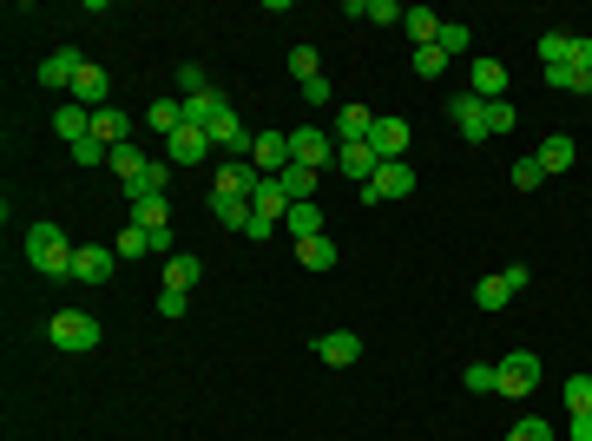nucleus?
<instances>
[{
  "label": "nucleus",
  "instance_id": "nucleus-1",
  "mask_svg": "<svg viewBox=\"0 0 592 441\" xmlns=\"http://www.w3.org/2000/svg\"><path fill=\"white\" fill-rule=\"evenodd\" d=\"M73 257H79V244H66L60 224H33L27 231V264L40 277H73Z\"/></svg>",
  "mask_w": 592,
  "mask_h": 441
},
{
  "label": "nucleus",
  "instance_id": "nucleus-2",
  "mask_svg": "<svg viewBox=\"0 0 592 441\" xmlns=\"http://www.w3.org/2000/svg\"><path fill=\"white\" fill-rule=\"evenodd\" d=\"M47 336H53V349H66V356H86V349L99 343V316H86V310H60L47 323Z\"/></svg>",
  "mask_w": 592,
  "mask_h": 441
},
{
  "label": "nucleus",
  "instance_id": "nucleus-3",
  "mask_svg": "<svg viewBox=\"0 0 592 441\" xmlns=\"http://www.w3.org/2000/svg\"><path fill=\"white\" fill-rule=\"evenodd\" d=\"M408 191H415V165L395 158V165H382V172L362 185V205H389V198H408Z\"/></svg>",
  "mask_w": 592,
  "mask_h": 441
},
{
  "label": "nucleus",
  "instance_id": "nucleus-4",
  "mask_svg": "<svg viewBox=\"0 0 592 441\" xmlns=\"http://www.w3.org/2000/svg\"><path fill=\"white\" fill-rule=\"evenodd\" d=\"M500 395H533L540 389V356L533 349H514V356H500Z\"/></svg>",
  "mask_w": 592,
  "mask_h": 441
},
{
  "label": "nucleus",
  "instance_id": "nucleus-5",
  "mask_svg": "<svg viewBox=\"0 0 592 441\" xmlns=\"http://www.w3.org/2000/svg\"><path fill=\"white\" fill-rule=\"evenodd\" d=\"M79 73H86V53H79V47H60V53H47V60H40V73H33V79H40V86H53V93H73Z\"/></svg>",
  "mask_w": 592,
  "mask_h": 441
},
{
  "label": "nucleus",
  "instance_id": "nucleus-6",
  "mask_svg": "<svg viewBox=\"0 0 592 441\" xmlns=\"http://www.w3.org/2000/svg\"><path fill=\"white\" fill-rule=\"evenodd\" d=\"M329 152H336V139H329L323 126H296V132H290V165H310V172H323Z\"/></svg>",
  "mask_w": 592,
  "mask_h": 441
},
{
  "label": "nucleus",
  "instance_id": "nucleus-7",
  "mask_svg": "<svg viewBox=\"0 0 592 441\" xmlns=\"http://www.w3.org/2000/svg\"><path fill=\"white\" fill-rule=\"evenodd\" d=\"M250 165H257V172L264 178H277V172H290V132H257V139H250Z\"/></svg>",
  "mask_w": 592,
  "mask_h": 441
},
{
  "label": "nucleus",
  "instance_id": "nucleus-8",
  "mask_svg": "<svg viewBox=\"0 0 592 441\" xmlns=\"http://www.w3.org/2000/svg\"><path fill=\"white\" fill-rule=\"evenodd\" d=\"M408 119H375V132H369V152L382 158V165H395V158H408Z\"/></svg>",
  "mask_w": 592,
  "mask_h": 441
},
{
  "label": "nucleus",
  "instance_id": "nucleus-9",
  "mask_svg": "<svg viewBox=\"0 0 592 441\" xmlns=\"http://www.w3.org/2000/svg\"><path fill=\"white\" fill-rule=\"evenodd\" d=\"M448 119L461 126V139H468V145H487V106L474 93H454L448 99Z\"/></svg>",
  "mask_w": 592,
  "mask_h": 441
},
{
  "label": "nucleus",
  "instance_id": "nucleus-10",
  "mask_svg": "<svg viewBox=\"0 0 592 441\" xmlns=\"http://www.w3.org/2000/svg\"><path fill=\"white\" fill-rule=\"evenodd\" d=\"M468 93L481 99V106L507 99V66H500V60H474V66H468Z\"/></svg>",
  "mask_w": 592,
  "mask_h": 441
},
{
  "label": "nucleus",
  "instance_id": "nucleus-11",
  "mask_svg": "<svg viewBox=\"0 0 592 441\" xmlns=\"http://www.w3.org/2000/svg\"><path fill=\"white\" fill-rule=\"evenodd\" d=\"M316 363H329V369H349V363H362V336H349V330H329V336H316Z\"/></svg>",
  "mask_w": 592,
  "mask_h": 441
},
{
  "label": "nucleus",
  "instance_id": "nucleus-12",
  "mask_svg": "<svg viewBox=\"0 0 592 441\" xmlns=\"http://www.w3.org/2000/svg\"><path fill=\"white\" fill-rule=\"evenodd\" d=\"M257 178H264V172H257L250 158H224V165H218V185H211V191H224V198H250V191H257Z\"/></svg>",
  "mask_w": 592,
  "mask_h": 441
},
{
  "label": "nucleus",
  "instance_id": "nucleus-13",
  "mask_svg": "<svg viewBox=\"0 0 592 441\" xmlns=\"http://www.w3.org/2000/svg\"><path fill=\"white\" fill-rule=\"evenodd\" d=\"M375 132V112L369 106H336V126H329V139L336 145H362Z\"/></svg>",
  "mask_w": 592,
  "mask_h": 441
},
{
  "label": "nucleus",
  "instance_id": "nucleus-14",
  "mask_svg": "<svg viewBox=\"0 0 592 441\" xmlns=\"http://www.w3.org/2000/svg\"><path fill=\"white\" fill-rule=\"evenodd\" d=\"M250 211H257V218H270V224L290 218V191H283V178H257V191H250Z\"/></svg>",
  "mask_w": 592,
  "mask_h": 441
},
{
  "label": "nucleus",
  "instance_id": "nucleus-15",
  "mask_svg": "<svg viewBox=\"0 0 592 441\" xmlns=\"http://www.w3.org/2000/svg\"><path fill=\"white\" fill-rule=\"evenodd\" d=\"M73 284H112V251H106V244H79Z\"/></svg>",
  "mask_w": 592,
  "mask_h": 441
},
{
  "label": "nucleus",
  "instance_id": "nucleus-16",
  "mask_svg": "<svg viewBox=\"0 0 592 441\" xmlns=\"http://www.w3.org/2000/svg\"><path fill=\"white\" fill-rule=\"evenodd\" d=\"M73 99H79V106H86V112L112 106V79H106V66H93V60H86V73L73 79Z\"/></svg>",
  "mask_w": 592,
  "mask_h": 441
},
{
  "label": "nucleus",
  "instance_id": "nucleus-17",
  "mask_svg": "<svg viewBox=\"0 0 592 441\" xmlns=\"http://www.w3.org/2000/svg\"><path fill=\"white\" fill-rule=\"evenodd\" d=\"M533 158H540V172H546V178H560V172H573L579 145L566 139V132H553V139H540V152H533Z\"/></svg>",
  "mask_w": 592,
  "mask_h": 441
},
{
  "label": "nucleus",
  "instance_id": "nucleus-18",
  "mask_svg": "<svg viewBox=\"0 0 592 441\" xmlns=\"http://www.w3.org/2000/svg\"><path fill=\"white\" fill-rule=\"evenodd\" d=\"M93 139L106 145V152H112V145H132V119H125L119 106H99L93 112Z\"/></svg>",
  "mask_w": 592,
  "mask_h": 441
},
{
  "label": "nucleus",
  "instance_id": "nucleus-19",
  "mask_svg": "<svg viewBox=\"0 0 592 441\" xmlns=\"http://www.w3.org/2000/svg\"><path fill=\"white\" fill-rule=\"evenodd\" d=\"M165 185H172V165H165V158H152V165H145L132 185H119V191L132 198V205H139V198H165Z\"/></svg>",
  "mask_w": 592,
  "mask_h": 441
},
{
  "label": "nucleus",
  "instance_id": "nucleus-20",
  "mask_svg": "<svg viewBox=\"0 0 592 441\" xmlns=\"http://www.w3.org/2000/svg\"><path fill=\"white\" fill-rule=\"evenodd\" d=\"M53 132H60L66 145H79V139H93V112L79 106V99H66V106L53 112Z\"/></svg>",
  "mask_w": 592,
  "mask_h": 441
},
{
  "label": "nucleus",
  "instance_id": "nucleus-21",
  "mask_svg": "<svg viewBox=\"0 0 592 441\" xmlns=\"http://www.w3.org/2000/svg\"><path fill=\"white\" fill-rule=\"evenodd\" d=\"M336 165H343L349 178H362V185H369V178L382 172V158L369 152V139H362V145H336Z\"/></svg>",
  "mask_w": 592,
  "mask_h": 441
},
{
  "label": "nucleus",
  "instance_id": "nucleus-22",
  "mask_svg": "<svg viewBox=\"0 0 592 441\" xmlns=\"http://www.w3.org/2000/svg\"><path fill=\"white\" fill-rule=\"evenodd\" d=\"M402 27H408V40H415V47H435L448 20H441L435 7H408V20H402Z\"/></svg>",
  "mask_w": 592,
  "mask_h": 441
},
{
  "label": "nucleus",
  "instance_id": "nucleus-23",
  "mask_svg": "<svg viewBox=\"0 0 592 441\" xmlns=\"http://www.w3.org/2000/svg\"><path fill=\"white\" fill-rule=\"evenodd\" d=\"M336 237H303V244H296V264L303 270H336Z\"/></svg>",
  "mask_w": 592,
  "mask_h": 441
},
{
  "label": "nucleus",
  "instance_id": "nucleus-24",
  "mask_svg": "<svg viewBox=\"0 0 592 441\" xmlns=\"http://www.w3.org/2000/svg\"><path fill=\"white\" fill-rule=\"evenodd\" d=\"M165 145H172V165H198V158L211 152V139H204L198 126H178V132H172Z\"/></svg>",
  "mask_w": 592,
  "mask_h": 441
},
{
  "label": "nucleus",
  "instance_id": "nucleus-25",
  "mask_svg": "<svg viewBox=\"0 0 592 441\" xmlns=\"http://www.w3.org/2000/svg\"><path fill=\"white\" fill-rule=\"evenodd\" d=\"M145 126H152V132H165V139H172V132L185 126V99H172V93H165V99H152V112H145Z\"/></svg>",
  "mask_w": 592,
  "mask_h": 441
},
{
  "label": "nucleus",
  "instance_id": "nucleus-26",
  "mask_svg": "<svg viewBox=\"0 0 592 441\" xmlns=\"http://www.w3.org/2000/svg\"><path fill=\"white\" fill-rule=\"evenodd\" d=\"M132 224H139V231H172V198H139V205H132Z\"/></svg>",
  "mask_w": 592,
  "mask_h": 441
},
{
  "label": "nucleus",
  "instance_id": "nucleus-27",
  "mask_svg": "<svg viewBox=\"0 0 592 441\" xmlns=\"http://www.w3.org/2000/svg\"><path fill=\"white\" fill-rule=\"evenodd\" d=\"M211 218H218L224 231H244V224H250V198H224V191H211Z\"/></svg>",
  "mask_w": 592,
  "mask_h": 441
},
{
  "label": "nucleus",
  "instance_id": "nucleus-28",
  "mask_svg": "<svg viewBox=\"0 0 592 441\" xmlns=\"http://www.w3.org/2000/svg\"><path fill=\"white\" fill-rule=\"evenodd\" d=\"M283 231L303 244V237H323V211H316V198L310 205H290V218H283Z\"/></svg>",
  "mask_w": 592,
  "mask_h": 441
},
{
  "label": "nucleus",
  "instance_id": "nucleus-29",
  "mask_svg": "<svg viewBox=\"0 0 592 441\" xmlns=\"http://www.w3.org/2000/svg\"><path fill=\"white\" fill-rule=\"evenodd\" d=\"M106 165H112V178H119V185H132V178H139L145 165H152V158H145L139 145H112V158H106Z\"/></svg>",
  "mask_w": 592,
  "mask_h": 441
},
{
  "label": "nucleus",
  "instance_id": "nucleus-30",
  "mask_svg": "<svg viewBox=\"0 0 592 441\" xmlns=\"http://www.w3.org/2000/svg\"><path fill=\"white\" fill-rule=\"evenodd\" d=\"M283 178V191H290V205H310L316 198V178L323 172H310V165H290V172H277Z\"/></svg>",
  "mask_w": 592,
  "mask_h": 441
},
{
  "label": "nucleus",
  "instance_id": "nucleus-31",
  "mask_svg": "<svg viewBox=\"0 0 592 441\" xmlns=\"http://www.w3.org/2000/svg\"><path fill=\"white\" fill-rule=\"evenodd\" d=\"M198 277H204V264H198V257H191V251L165 257V284H172V290H191V284H198Z\"/></svg>",
  "mask_w": 592,
  "mask_h": 441
},
{
  "label": "nucleus",
  "instance_id": "nucleus-32",
  "mask_svg": "<svg viewBox=\"0 0 592 441\" xmlns=\"http://www.w3.org/2000/svg\"><path fill=\"white\" fill-rule=\"evenodd\" d=\"M507 297H514V290H507V277H481V284H474V310H507Z\"/></svg>",
  "mask_w": 592,
  "mask_h": 441
},
{
  "label": "nucleus",
  "instance_id": "nucleus-33",
  "mask_svg": "<svg viewBox=\"0 0 592 441\" xmlns=\"http://www.w3.org/2000/svg\"><path fill=\"white\" fill-rule=\"evenodd\" d=\"M461 382H468L474 395H500V369L494 363H468V369H461Z\"/></svg>",
  "mask_w": 592,
  "mask_h": 441
},
{
  "label": "nucleus",
  "instance_id": "nucleus-34",
  "mask_svg": "<svg viewBox=\"0 0 592 441\" xmlns=\"http://www.w3.org/2000/svg\"><path fill=\"white\" fill-rule=\"evenodd\" d=\"M573 53V33H540V66H566Z\"/></svg>",
  "mask_w": 592,
  "mask_h": 441
},
{
  "label": "nucleus",
  "instance_id": "nucleus-35",
  "mask_svg": "<svg viewBox=\"0 0 592 441\" xmlns=\"http://www.w3.org/2000/svg\"><path fill=\"white\" fill-rule=\"evenodd\" d=\"M566 409L592 415V376H566Z\"/></svg>",
  "mask_w": 592,
  "mask_h": 441
},
{
  "label": "nucleus",
  "instance_id": "nucleus-36",
  "mask_svg": "<svg viewBox=\"0 0 592 441\" xmlns=\"http://www.w3.org/2000/svg\"><path fill=\"white\" fill-rule=\"evenodd\" d=\"M362 20H375V27H402L408 7H395V0H369V7H362Z\"/></svg>",
  "mask_w": 592,
  "mask_h": 441
},
{
  "label": "nucleus",
  "instance_id": "nucleus-37",
  "mask_svg": "<svg viewBox=\"0 0 592 441\" xmlns=\"http://www.w3.org/2000/svg\"><path fill=\"white\" fill-rule=\"evenodd\" d=\"M435 47L448 53V60H461V53H468L474 40H468V27H461V20H448V27H441V40H435Z\"/></svg>",
  "mask_w": 592,
  "mask_h": 441
},
{
  "label": "nucleus",
  "instance_id": "nucleus-38",
  "mask_svg": "<svg viewBox=\"0 0 592 441\" xmlns=\"http://www.w3.org/2000/svg\"><path fill=\"white\" fill-rule=\"evenodd\" d=\"M415 73L421 79H441V73H448V53H441V47H415Z\"/></svg>",
  "mask_w": 592,
  "mask_h": 441
},
{
  "label": "nucleus",
  "instance_id": "nucleus-39",
  "mask_svg": "<svg viewBox=\"0 0 592 441\" xmlns=\"http://www.w3.org/2000/svg\"><path fill=\"white\" fill-rule=\"evenodd\" d=\"M520 119H514V106H507V99H494V106H487V139H500V132H514Z\"/></svg>",
  "mask_w": 592,
  "mask_h": 441
},
{
  "label": "nucleus",
  "instance_id": "nucleus-40",
  "mask_svg": "<svg viewBox=\"0 0 592 441\" xmlns=\"http://www.w3.org/2000/svg\"><path fill=\"white\" fill-rule=\"evenodd\" d=\"M152 251V237L139 231V224H132V231H119V264H132V257H145Z\"/></svg>",
  "mask_w": 592,
  "mask_h": 441
},
{
  "label": "nucleus",
  "instance_id": "nucleus-41",
  "mask_svg": "<svg viewBox=\"0 0 592 441\" xmlns=\"http://www.w3.org/2000/svg\"><path fill=\"white\" fill-rule=\"evenodd\" d=\"M507 441H553V428H546V415H527V422H514Z\"/></svg>",
  "mask_w": 592,
  "mask_h": 441
},
{
  "label": "nucleus",
  "instance_id": "nucleus-42",
  "mask_svg": "<svg viewBox=\"0 0 592 441\" xmlns=\"http://www.w3.org/2000/svg\"><path fill=\"white\" fill-rule=\"evenodd\" d=\"M66 152H73V165H106V145H99V139H79V145H66Z\"/></svg>",
  "mask_w": 592,
  "mask_h": 441
},
{
  "label": "nucleus",
  "instance_id": "nucleus-43",
  "mask_svg": "<svg viewBox=\"0 0 592 441\" xmlns=\"http://www.w3.org/2000/svg\"><path fill=\"white\" fill-rule=\"evenodd\" d=\"M158 316H165V323H178V316H185V290H172V284L158 290Z\"/></svg>",
  "mask_w": 592,
  "mask_h": 441
},
{
  "label": "nucleus",
  "instance_id": "nucleus-44",
  "mask_svg": "<svg viewBox=\"0 0 592 441\" xmlns=\"http://www.w3.org/2000/svg\"><path fill=\"white\" fill-rule=\"evenodd\" d=\"M540 178H546L540 158H520V165H514V185H520V191H540Z\"/></svg>",
  "mask_w": 592,
  "mask_h": 441
},
{
  "label": "nucleus",
  "instance_id": "nucleus-45",
  "mask_svg": "<svg viewBox=\"0 0 592 441\" xmlns=\"http://www.w3.org/2000/svg\"><path fill=\"white\" fill-rule=\"evenodd\" d=\"M290 73L296 79H316V47H290Z\"/></svg>",
  "mask_w": 592,
  "mask_h": 441
},
{
  "label": "nucleus",
  "instance_id": "nucleus-46",
  "mask_svg": "<svg viewBox=\"0 0 592 441\" xmlns=\"http://www.w3.org/2000/svg\"><path fill=\"white\" fill-rule=\"evenodd\" d=\"M566 66H573V73H592V40H573V53H566Z\"/></svg>",
  "mask_w": 592,
  "mask_h": 441
},
{
  "label": "nucleus",
  "instance_id": "nucleus-47",
  "mask_svg": "<svg viewBox=\"0 0 592 441\" xmlns=\"http://www.w3.org/2000/svg\"><path fill=\"white\" fill-rule=\"evenodd\" d=\"M303 99H310V106H329V79H323V73L303 79Z\"/></svg>",
  "mask_w": 592,
  "mask_h": 441
},
{
  "label": "nucleus",
  "instance_id": "nucleus-48",
  "mask_svg": "<svg viewBox=\"0 0 592 441\" xmlns=\"http://www.w3.org/2000/svg\"><path fill=\"white\" fill-rule=\"evenodd\" d=\"M500 277H507V290H527V284H533V270H527V264H507Z\"/></svg>",
  "mask_w": 592,
  "mask_h": 441
},
{
  "label": "nucleus",
  "instance_id": "nucleus-49",
  "mask_svg": "<svg viewBox=\"0 0 592 441\" xmlns=\"http://www.w3.org/2000/svg\"><path fill=\"white\" fill-rule=\"evenodd\" d=\"M244 237H257V244H264V237H277V224H270V218H257V211H250V224H244Z\"/></svg>",
  "mask_w": 592,
  "mask_h": 441
},
{
  "label": "nucleus",
  "instance_id": "nucleus-50",
  "mask_svg": "<svg viewBox=\"0 0 592 441\" xmlns=\"http://www.w3.org/2000/svg\"><path fill=\"white\" fill-rule=\"evenodd\" d=\"M566 435H573V441H592V415H573V422H566Z\"/></svg>",
  "mask_w": 592,
  "mask_h": 441
}]
</instances>
